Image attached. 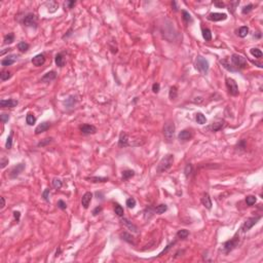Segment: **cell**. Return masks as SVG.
Returning <instances> with one entry per match:
<instances>
[{
  "label": "cell",
  "instance_id": "1",
  "mask_svg": "<svg viewBox=\"0 0 263 263\" xmlns=\"http://www.w3.org/2000/svg\"><path fill=\"white\" fill-rule=\"evenodd\" d=\"M229 62H231L230 65H231V68H232L233 72L244 69L247 66V60H246V58L238 54H233L231 56V58H230Z\"/></svg>",
  "mask_w": 263,
  "mask_h": 263
},
{
  "label": "cell",
  "instance_id": "2",
  "mask_svg": "<svg viewBox=\"0 0 263 263\" xmlns=\"http://www.w3.org/2000/svg\"><path fill=\"white\" fill-rule=\"evenodd\" d=\"M173 162H174V155H173V154H166L164 157L161 158V160L159 161V164H157L156 172H157L158 174L164 173V172H166L172 166H173Z\"/></svg>",
  "mask_w": 263,
  "mask_h": 263
},
{
  "label": "cell",
  "instance_id": "3",
  "mask_svg": "<svg viewBox=\"0 0 263 263\" xmlns=\"http://www.w3.org/2000/svg\"><path fill=\"white\" fill-rule=\"evenodd\" d=\"M238 243H240V232H236L232 238H230L229 240H227V242H225V243L223 244V246H222L223 252H224L225 254L230 253L231 251H233L236 247H238Z\"/></svg>",
  "mask_w": 263,
  "mask_h": 263
},
{
  "label": "cell",
  "instance_id": "4",
  "mask_svg": "<svg viewBox=\"0 0 263 263\" xmlns=\"http://www.w3.org/2000/svg\"><path fill=\"white\" fill-rule=\"evenodd\" d=\"M175 130H176V127H175L174 121L169 120L166 121L164 125V139H166L168 142H172L173 138H174L175 135Z\"/></svg>",
  "mask_w": 263,
  "mask_h": 263
},
{
  "label": "cell",
  "instance_id": "5",
  "mask_svg": "<svg viewBox=\"0 0 263 263\" xmlns=\"http://www.w3.org/2000/svg\"><path fill=\"white\" fill-rule=\"evenodd\" d=\"M195 68L198 70L202 75H207L210 69V64L207 59H204V57L198 56L195 61Z\"/></svg>",
  "mask_w": 263,
  "mask_h": 263
},
{
  "label": "cell",
  "instance_id": "6",
  "mask_svg": "<svg viewBox=\"0 0 263 263\" xmlns=\"http://www.w3.org/2000/svg\"><path fill=\"white\" fill-rule=\"evenodd\" d=\"M260 219H261V216L248 218V219L246 220L245 222L243 223V225H242V227H240V230L242 231V232H247V231H249L251 228L253 227L254 225L257 224V222H258Z\"/></svg>",
  "mask_w": 263,
  "mask_h": 263
},
{
  "label": "cell",
  "instance_id": "7",
  "mask_svg": "<svg viewBox=\"0 0 263 263\" xmlns=\"http://www.w3.org/2000/svg\"><path fill=\"white\" fill-rule=\"evenodd\" d=\"M22 24L24 26H27V27H36L37 26V17L33 13H26L23 17Z\"/></svg>",
  "mask_w": 263,
  "mask_h": 263
},
{
  "label": "cell",
  "instance_id": "8",
  "mask_svg": "<svg viewBox=\"0 0 263 263\" xmlns=\"http://www.w3.org/2000/svg\"><path fill=\"white\" fill-rule=\"evenodd\" d=\"M225 81H226V87H227L228 93H229L231 96H233V97L238 96L240 92H238V83L235 82V80L232 79V78H226Z\"/></svg>",
  "mask_w": 263,
  "mask_h": 263
},
{
  "label": "cell",
  "instance_id": "9",
  "mask_svg": "<svg viewBox=\"0 0 263 263\" xmlns=\"http://www.w3.org/2000/svg\"><path fill=\"white\" fill-rule=\"evenodd\" d=\"M25 170V164H17V166H15L13 168V169L10 170L9 172V175H8V177H9L10 179H15L17 178V177L19 176V175L22 173V172Z\"/></svg>",
  "mask_w": 263,
  "mask_h": 263
},
{
  "label": "cell",
  "instance_id": "10",
  "mask_svg": "<svg viewBox=\"0 0 263 263\" xmlns=\"http://www.w3.org/2000/svg\"><path fill=\"white\" fill-rule=\"evenodd\" d=\"M79 129L83 135H93L97 133V128L93 125H82Z\"/></svg>",
  "mask_w": 263,
  "mask_h": 263
},
{
  "label": "cell",
  "instance_id": "11",
  "mask_svg": "<svg viewBox=\"0 0 263 263\" xmlns=\"http://www.w3.org/2000/svg\"><path fill=\"white\" fill-rule=\"evenodd\" d=\"M227 19L226 13H212L208 15V20L212 21V22H220V21H225Z\"/></svg>",
  "mask_w": 263,
  "mask_h": 263
},
{
  "label": "cell",
  "instance_id": "12",
  "mask_svg": "<svg viewBox=\"0 0 263 263\" xmlns=\"http://www.w3.org/2000/svg\"><path fill=\"white\" fill-rule=\"evenodd\" d=\"M192 137H193V133L190 130H183L178 135V139L182 142H187V141L191 140Z\"/></svg>",
  "mask_w": 263,
  "mask_h": 263
},
{
  "label": "cell",
  "instance_id": "13",
  "mask_svg": "<svg viewBox=\"0 0 263 263\" xmlns=\"http://www.w3.org/2000/svg\"><path fill=\"white\" fill-rule=\"evenodd\" d=\"M19 104L17 100L8 99V100H1L0 101V107L1 108H13Z\"/></svg>",
  "mask_w": 263,
  "mask_h": 263
},
{
  "label": "cell",
  "instance_id": "14",
  "mask_svg": "<svg viewBox=\"0 0 263 263\" xmlns=\"http://www.w3.org/2000/svg\"><path fill=\"white\" fill-rule=\"evenodd\" d=\"M31 62H32V64H33L34 66L40 67V66H42L44 63H45V56H44V54L36 55L33 59H32V61H31Z\"/></svg>",
  "mask_w": 263,
  "mask_h": 263
},
{
  "label": "cell",
  "instance_id": "15",
  "mask_svg": "<svg viewBox=\"0 0 263 263\" xmlns=\"http://www.w3.org/2000/svg\"><path fill=\"white\" fill-rule=\"evenodd\" d=\"M92 198H93V193H92V192H85V193L83 194V195H82V197H81V204H82V207L85 208V209H87V208L89 207V204H91Z\"/></svg>",
  "mask_w": 263,
  "mask_h": 263
},
{
  "label": "cell",
  "instance_id": "16",
  "mask_svg": "<svg viewBox=\"0 0 263 263\" xmlns=\"http://www.w3.org/2000/svg\"><path fill=\"white\" fill-rule=\"evenodd\" d=\"M118 146L123 148V147H128L129 146V136L125 132H121L119 135V140H118Z\"/></svg>",
  "mask_w": 263,
  "mask_h": 263
},
{
  "label": "cell",
  "instance_id": "17",
  "mask_svg": "<svg viewBox=\"0 0 263 263\" xmlns=\"http://www.w3.org/2000/svg\"><path fill=\"white\" fill-rule=\"evenodd\" d=\"M17 59H18V56H17V55H10V56H7L6 58H4V59L1 61V65H2L3 67L10 66V65H13V63L17 61Z\"/></svg>",
  "mask_w": 263,
  "mask_h": 263
},
{
  "label": "cell",
  "instance_id": "18",
  "mask_svg": "<svg viewBox=\"0 0 263 263\" xmlns=\"http://www.w3.org/2000/svg\"><path fill=\"white\" fill-rule=\"evenodd\" d=\"M200 202H202V206H204L206 209H208V210L212 209V200H211V197H210L209 193H204L202 199H200Z\"/></svg>",
  "mask_w": 263,
  "mask_h": 263
},
{
  "label": "cell",
  "instance_id": "19",
  "mask_svg": "<svg viewBox=\"0 0 263 263\" xmlns=\"http://www.w3.org/2000/svg\"><path fill=\"white\" fill-rule=\"evenodd\" d=\"M49 128H51V123H49V121L41 123L40 125L35 129V134L36 135H39V134L43 133V132H46Z\"/></svg>",
  "mask_w": 263,
  "mask_h": 263
},
{
  "label": "cell",
  "instance_id": "20",
  "mask_svg": "<svg viewBox=\"0 0 263 263\" xmlns=\"http://www.w3.org/2000/svg\"><path fill=\"white\" fill-rule=\"evenodd\" d=\"M57 78V73L56 71H49L47 72L46 74H44L41 78V81L42 82H51L53 80H55Z\"/></svg>",
  "mask_w": 263,
  "mask_h": 263
},
{
  "label": "cell",
  "instance_id": "21",
  "mask_svg": "<svg viewBox=\"0 0 263 263\" xmlns=\"http://www.w3.org/2000/svg\"><path fill=\"white\" fill-rule=\"evenodd\" d=\"M121 223H123V224H125V226H127V227H128L130 230H132L133 232L138 233V231H139L138 227H137L135 224H133V223L131 222L129 219H127V218H121Z\"/></svg>",
  "mask_w": 263,
  "mask_h": 263
},
{
  "label": "cell",
  "instance_id": "22",
  "mask_svg": "<svg viewBox=\"0 0 263 263\" xmlns=\"http://www.w3.org/2000/svg\"><path fill=\"white\" fill-rule=\"evenodd\" d=\"M224 127V121H219V123H213L212 125H210L208 130L212 131V132H218L221 129Z\"/></svg>",
  "mask_w": 263,
  "mask_h": 263
},
{
  "label": "cell",
  "instance_id": "23",
  "mask_svg": "<svg viewBox=\"0 0 263 263\" xmlns=\"http://www.w3.org/2000/svg\"><path fill=\"white\" fill-rule=\"evenodd\" d=\"M55 62H56V65L60 68L65 66V58L63 56V54H58L55 58Z\"/></svg>",
  "mask_w": 263,
  "mask_h": 263
},
{
  "label": "cell",
  "instance_id": "24",
  "mask_svg": "<svg viewBox=\"0 0 263 263\" xmlns=\"http://www.w3.org/2000/svg\"><path fill=\"white\" fill-rule=\"evenodd\" d=\"M248 34H249V28L247 27V26H243V27H240L238 31V35L240 36V38H245Z\"/></svg>",
  "mask_w": 263,
  "mask_h": 263
},
{
  "label": "cell",
  "instance_id": "25",
  "mask_svg": "<svg viewBox=\"0 0 263 263\" xmlns=\"http://www.w3.org/2000/svg\"><path fill=\"white\" fill-rule=\"evenodd\" d=\"M195 119H196V123H199V125H204V123H207V118H206V116L200 112L196 113Z\"/></svg>",
  "mask_w": 263,
  "mask_h": 263
},
{
  "label": "cell",
  "instance_id": "26",
  "mask_svg": "<svg viewBox=\"0 0 263 263\" xmlns=\"http://www.w3.org/2000/svg\"><path fill=\"white\" fill-rule=\"evenodd\" d=\"M134 176H135V172L132 171V170H125L123 172V180H125V181H127Z\"/></svg>",
  "mask_w": 263,
  "mask_h": 263
},
{
  "label": "cell",
  "instance_id": "27",
  "mask_svg": "<svg viewBox=\"0 0 263 263\" xmlns=\"http://www.w3.org/2000/svg\"><path fill=\"white\" fill-rule=\"evenodd\" d=\"M166 210H168V207H166V204H158L157 207L154 209V212L156 213V214H158V215H161V214H164V212H166Z\"/></svg>",
  "mask_w": 263,
  "mask_h": 263
},
{
  "label": "cell",
  "instance_id": "28",
  "mask_svg": "<svg viewBox=\"0 0 263 263\" xmlns=\"http://www.w3.org/2000/svg\"><path fill=\"white\" fill-rule=\"evenodd\" d=\"M202 37L206 41H211L212 40V33H211V30L208 28L202 29Z\"/></svg>",
  "mask_w": 263,
  "mask_h": 263
},
{
  "label": "cell",
  "instance_id": "29",
  "mask_svg": "<svg viewBox=\"0 0 263 263\" xmlns=\"http://www.w3.org/2000/svg\"><path fill=\"white\" fill-rule=\"evenodd\" d=\"M85 179H87V180H89L91 182H94V183L108 181V178H105V177H87V178H85Z\"/></svg>",
  "mask_w": 263,
  "mask_h": 263
},
{
  "label": "cell",
  "instance_id": "30",
  "mask_svg": "<svg viewBox=\"0 0 263 263\" xmlns=\"http://www.w3.org/2000/svg\"><path fill=\"white\" fill-rule=\"evenodd\" d=\"M120 238H121V240H125V242H128V243L134 244L133 236H132V234H130V233H128V232H123L121 234H120Z\"/></svg>",
  "mask_w": 263,
  "mask_h": 263
},
{
  "label": "cell",
  "instance_id": "31",
  "mask_svg": "<svg viewBox=\"0 0 263 263\" xmlns=\"http://www.w3.org/2000/svg\"><path fill=\"white\" fill-rule=\"evenodd\" d=\"M114 212L118 217H123L125 211H123V208L119 204H114Z\"/></svg>",
  "mask_w": 263,
  "mask_h": 263
},
{
  "label": "cell",
  "instance_id": "32",
  "mask_svg": "<svg viewBox=\"0 0 263 263\" xmlns=\"http://www.w3.org/2000/svg\"><path fill=\"white\" fill-rule=\"evenodd\" d=\"M29 47H30V45H29L27 42H25V41H21V42L18 43V49H20V51H22V53H26V51L29 49Z\"/></svg>",
  "mask_w": 263,
  "mask_h": 263
},
{
  "label": "cell",
  "instance_id": "33",
  "mask_svg": "<svg viewBox=\"0 0 263 263\" xmlns=\"http://www.w3.org/2000/svg\"><path fill=\"white\" fill-rule=\"evenodd\" d=\"M46 5L49 6V13H55V11L58 9V7H59V4H58V2H56V1H51V2L46 3Z\"/></svg>",
  "mask_w": 263,
  "mask_h": 263
},
{
  "label": "cell",
  "instance_id": "34",
  "mask_svg": "<svg viewBox=\"0 0 263 263\" xmlns=\"http://www.w3.org/2000/svg\"><path fill=\"white\" fill-rule=\"evenodd\" d=\"M188 235H189V231L186 229H181L177 232V238H180V240H185Z\"/></svg>",
  "mask_w": 263,
  "mask_h": 263
},
{
  "label": "cell",
  "instance_id": "35",
  "mask_svg": "<svg viewBox=\"0 0 263 263\" xmlns=\"http://www.w3.org/2000/svg\"><path fill=\"white\" fill-rule=\"evenodd\" d=\"M26 123L29 125H33L36 123V117L32 113H28L27 116H26Z\"/></svg>",
  "mask_w": 263,
  "mask_h": 263
},
{
  "label": "cell",
  "instance_id": "36",
  "mask_svg": "<svg viewBox=\"0 0 263 263\" xmlns=\"http://www.w3.org/2000/svg\"><path fill=\"white\" fill-rule=\"evenodd\" d=\"M169 97L171 100H175L178 97V89H177V87H172L171 89H170Z\"/></svg>",
  "mask_w": 263,
  "mask_h": 263
},
{
  "label": "cell",
  "instance_id": "37",
  "mask_svg": "<svg viewBox=\"0 0 263 263\" xmlns=\"http://www.w3.org/2000/svg\"><path fill=\"white\" fill-rule=\"evenodd\" d=\"M15 41V34L8 33L7 35L4 36V44H10Z\"/></svg>",
  "mask_w": 263,
  "mask_h": 263
},
{
  "label": "cell",
  "instance_id": "38",
  "mask_svg": "<svg viewBox=\"0 0 263 263\" xmlns=\"http://www.w3.org/2000/svg\"><path fill=\"white\" fill-rule=\"evenodd\" d=\"M182 15H183V20L184 22H186V23H192V17L191 15L188 13V11H186V10H182Z\"/></svg>",
  "mask_w": 263,
  "mask_h": 263
},
{
  "label": "cell",
  "instance_id": "39",
  "mask_svg": "<svg viewBox=\"0 0 263 263\" xmlns=\"http://www.w3.org/2000/svg\"><path fill=\"white\" fill-rule=\"evenodd\" d=\"M256 202H257V198H256L255 195H248L246 197V202L248 206H253L256 204Z\"/></svg>",
  "mask_w": 263,
  "mask_h": 263
},
{
  "label": "cell",
  "instance_id": "40",
  "mask_svg": "<svg viewBox=\"0 0 263 263\" xmlns=\"http://www.w3.org/2000/svg\"><path fill=\"white\" fill-rule=\"evenodd\" d=\"M13 132L11 131L9 136H8L7 139H6V143H5V147L7 149H10L11 148V146H13Z\"/></svg>",
  "mask_w": 263,
  "mask_h": 263
},
{
  "label": "cell",
  "instance_id": "41",
  "mask_svg": "<svg viewBox=\"0 0 263 263\" xmlns=\"http://www.w3.org/2000/svg\"><path fill=\"white\" fill-rule=\"evenodd\" d=\"M51 183H53L54 188H56V189H60L63 186V183H62L61 179H59V178H54L53 179V181H51Z\"/></svg>",
  "mask_w": 263,
  "mask_h": 263
},
{
  "label": "cell",
  "instance_id": "42",
  "mask_svg": "<svg viewBox=\"0 0 263 263\" xmlns=\"http://www.w3.org/2000/svg\"><path fill=\"white\" fill-rule=\"evenodd\" d=\"M251 55L253 57H255V58H257V59H259V58H261L262 57V51H260L259 49H251L250 51Z\"/></svg>",
  "mask_w": 263,
  "mask_h": 263
},
{
  "label": "cell",
  "instance_id": "43",
  "mask_svg": "<svg viewBox=\"0 0 263 263\" xmlns=\"http://www.w3.org/2000/svg\"><path fill=\"white\" fill-rule=\"evenodd\" d=\"M11 77V73L9 71H2L0 73V78L2 81H5V80H8Z\"/></svg>",
  "mask_w": 263,
  "mask_h": 263
},
{
  "label": "cell",
  "instance_id": "44",
  "mask_svg": "<svg viewBox=\"0 0 263 263\" xmlns=\"http://www.w3.org/2000/svg\"><path fill=\"white\" fill-rule=\"evenodd\" d=\"M53 140H54L53 138H45L41 141V142H39V143L37 144V146H38V147H44V146L49 145V143H51Z\"/></svg>",
  "mask_w": 263,
  "mask_h": 263
},
{
  "label": "cell",
  "instance_id": "45",
  "mask_svg": "<svg viewBox=\"0 0 263 263\" xmlns=\"http://www.w3.org/2000/svg\"><path fill=\"white\" fill-rule=\"evenodd\" d=\"M127 206H128L129 209H134L136 207V199L133 197H130V198L127 199Z\"/></svg>",
  "mask_w": 263,
  "mask_h": 263
},
{
  "label": "cell",
  "instance_id": "46",
  "mask_svg": "<svg viewBox=\"0 0 263 263\" xmlns=\"http://www.w3.org/2000/svg\"><path fill=\"white\" fill-rule=\"evenodd\" d=\"M192 166H191V164H186V166H185V170H184V173H185V176L188 178L190 175L192 174Z\"/></svg>",
  "mask_w": 263,
  "mask_h": 263
},
{
  "label": "cell",
  "instance_id": "47",
  "mask_svg": "<svg viewBox=\"0 0 263 263\" xmlns=\"http://www.w3.org/2000/svg\"><path fill=\"white\" fill-rule=\"evenodd\" d=\"M253 7H254L253 4L246 5V6H244V7H243V9H242V13H243L244 15H246V13H249L251 10H253Z\"/></svg>",
  "mask_w": 263,
  "mask_h": 263
},
{
  "label": "cell",
  "instance_id": "48",
  "mask_svg": "<svg viewBox=\"0 0 263 263\" xmlns=\"http://www.w3.org/2000/svg\"><path fill=\"white\" fill-rule=\"evenodd\" d=\"M49 193H51V189L49 188H46L45 190L42 192V197H43L44 200L47 202H49Z\"/></svg>",
  "mask_w": 263,
  "mask_h": 263
},
{
  "label": "cell",
  "instance_id": "49",
  "mask_svg": "<svg viewBox=\"0 0 263 263\" xmlns=\"http://www.w3.org/2000/svg\"><path fill=\"white\" fill-rule=\"evenodd\" d=\"M0 120H1V123H6L9 120V115L6 114V113H2V114L0 115Z\"/></svg>",
  "mask_w": 263,
  "mask_h": 263
},
{
  "label": "cell",
  "instance_id": "50",
  "mask_svg": "<svg viewBox=\"0 0 263 263\" xmlns=\"http://www.w3.org/2000/svg\"><path fill=\"white\" fill-rule=\"evenodd\" d=\"M245 148H246V141L240 140V143L236 146V149H238V150H245Z\"/></svg>",
  "mask_w": 263,
  "mask_h": 263
},
{
  "label": "cell",
  "instance_id": "51",
  "mask_svg": "<svg viewBox=\"0 0 263 263\" xmlns=\"http://www.w3.org/2000/svg\"><path fill=\"white\" fill-rule=\"evenodd\" d=\"M159 89H160V85H159V83H157V82L153 83V85H152V91H153L154 94H157V93L159 92Z\"/></svg>",
  "mask_w": 263,
  "mask_h": 263
},
{
  "label": "cell",
  "instance_id": "52",
  "mask_svg": "<svg viewBox=\"0 0 263 263\" xmlns=\"http://www.w3.org/2000/svg\"><path fill=\"white\" fill-rule=\"evenodd\" d=\"M175 244H176V240H175V242H173V243H171V244H170V245H168V246H166V248L164 249V250L162 251V252H161L160 254H159V256H162V255H164V254H166V252H168V251H169L170 249H171V247H172V246H174Z\"/></svg>",
  "mask_w": 263,
  "mask_h": 263
},
{
  "label": "cell",
  "instance_id": "53",
  "mask_svg": "<svg viewBox=\"0 0 263 263\" xmlns=\"http://www.w3.org/2000/svg\"><path fill=\"white\" fill-rule=\"evenodd\" d=\"M75 4H76L75 1H66V2L64 3V6L67 8H72Z\"/></svg>",
  "mask_w": 263,
  "mask_h": 263
},
{
  "label": "cell",
  "instance_id": "54",
  "mask_svg": "<svg viewBox=\"0 0 263 263\" xmlns=\"http://www.w3.org/2000/svg\"><path fill=\"white\" fill-rule=\"evenodd\" d=\"M58 207H59L61 210H66L67 204H66V202H63V200H59V202H58Z\"/></svg>",
  "mask_w": 263,
  "mask_h": 263
},
{
  "label": "cell",
  "instance_id": "55",
  "mask_svg": "<svg viewBox=\"0 0 263 263\" xmlns=\"http://www.w3.org/2000/svg\"><path fill=\"white\" fill-rule=\"evenodd\" d=\"M1 169H4L5 166H6V164H8V159L6 158H2L1 159Z\"/></svg>",
  "mask_w": 263,
  "mask_h": 263
},
{
  "label": "cell",
  "instance_id": "56",
  "mask_svg": "<svg viewBox=\"0 0 263 263\" xmlns=\"http://www.w3.org/2000/svg\"><path fill=\"white\" fill-rule=\"evenodd\" d=\"M101 212H102V207H97L96 209L94 210V211H93V215H95V216H96V215L100 214Z\"/></svg>",
  "mask_w": 263,
  "mask_h": 263
},
{
  "label": "cell",
  "instance_id": "57",
  "mask_svg": "<svg viewBox=\"0 0 263 263\" xmlns=\"http://www.w3.org/2000/svg\"><path fill=\"white\" fill-rule=\"evenodd\" d=\"M13 217H15V219L17 220V221H19L21 217V213L19 212V211H15V212H13Z\"/></svg>",
  "mask_w": 263,
  "mask_h": 263
},
{
  "label": "cell",
  "instance_id": "58",
  "mask_svg": "<svg viewBox=\"0 0 263 263\" xmlns=\"http://www.w3.org/2000/svg\"><path fill=\"white\" fill-rule=\"evenodd\" d=\"M214 4L216 5V6H218V7H221V8L224 7V6H225V4H224L223 2H218V1H215Z\"/></svg>",
  "mask_w": 263,
  "mask_h": 263
},
{
  "label": "cell",
  "instance_id": "59",
  "mask_svg": "<svg viewBox=\"0 0 263 263\" xmlns=\"http://www.w3.org/2000/svg\"><path fill=\"white\" fill-rule=\"evenodd\" d=\"M0 199H1V206H0V209H3L4 208V206H5V199H4V197H0Z\"/></svg>",
  "mask_w": 263,
  "mask_h": 263
},
{
  "label": "cell",
  "instance_id": "60",
  "mask_svg": "<svg viewBox=\"0 0 263 263\" xmlns=\"http://www.w3.org/2000/svg\"><path fill=\"white\" fill-rule=\"evenodd\" d=\"M172 6H174V10H178V7H177L176 2H175V1H173V2H172Z\"/></svg>",
  "mask_w": 263,
  "mask_h": 263
}]
</instances>
